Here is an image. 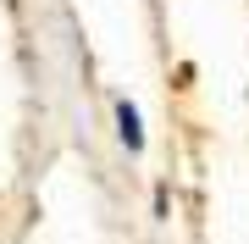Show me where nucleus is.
I'll return each mask as SVG.
<instances>
[{
	"mask_svg": "<svg viewBox=\"0 0 249 244\" xmlns=\"http://www.w3.org/2000/svg\"><path fill=\"white\" fill-rule=\"evenodd\" d=\"M116 128H122V145H139V117H133V106H116Z\"/></svg>",
	"mask_w": 249,
	"mask_h": 244,
	"instance_id": "f257e3e1",
	"label": "nucleus"
}]
</instances>
